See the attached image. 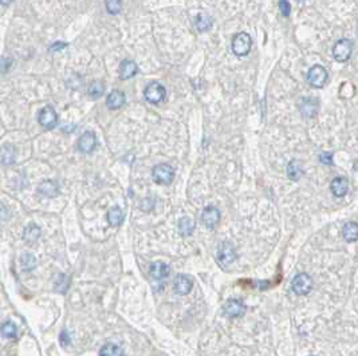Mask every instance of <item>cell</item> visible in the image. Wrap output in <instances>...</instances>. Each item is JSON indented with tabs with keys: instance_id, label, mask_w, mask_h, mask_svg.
<instances>
[{
	"instance_id": "1",
	"label": "cell",
	"mask_w": 358,
	"mask_h": 356,
	"mask_svg": "<svg viewBox=\"0 0 358 356\" xmlns=\"http://www.w3.org/2000/svg\"><path fill=\"white\" fill-rule=\"evenodd\" d=\"M232 51L237 56H246L250 54L252 47V39L247 32H239L232 39Z\"/></svg>"
},
{
	"instance_id": "2",
	"label": "cell",
	"mask_w": 358,
	"mask_h": 356,
	"mask_svg": "<svg viewBox=\"0 0 358 356\" xmlns=\"http://www.w3.org/2000/svg\"><path fill=\"white\" fill-rule=\"evenodd\" d=\"M314 285V281L311 279V276L305 272L302 274H298L294 279H292L291 288L294 290V294L298 295V296H306L311 292Z\"/></svg>"
},
{
	"instance_id": "3",
	"label": "cell",
	"mask_w": 358,
	"mask_h": 356,
	"mask_svg": "<svg viewBox=\"0 0 358 356\" xmlns=\"http://www.w3.org/2000/svg\"><path fill=\"white\" fill-rule=\"evenodd\" d=\"M152 177L158 185H171L174 180V169L168 163H160L153 167Z\"/></svg>"
},
{
	"instance_id": "4",
	"label": "cell",
	"mask_w": 358,
	"mask_h": 356,
	"mask_svg": "<svg viewBox=\"0 0 358 356\" xmlns=\"http://www.w3.org/2000/svg\"><path fill=\"white\" fill-rule=\"evenodd\" d=\"M144 97L149 103L158 104L167 97V90L160 82H150L144 90Z\"/></svg>"
},
{
	"instance_id": "5",
	"label": "cell",
	"mask_w": 358,
	"mask_h": 356,
	"mask_svg": "<svg viewBox=\"0 0 358 356\" xmlns=\"http://www.w3.org/2000/svg\"><path fill=\"white\" fill-rule=\"evenodd\" d=\"M329 74H327L326 69L320 65H315L309 70L307 73V82L310 86L315 87V89H322L326 85Z\"/></svg>"
},
{
	"instance_id": "6",
	"label": "cell",
	"mask_w": 358,
	"mask_h": 356,
	"mask_svg": "<svg viewBox=\"0 0 358 356\" xmlns=\"http://www.w3.org/2000/svg\"><path fill=\"white\" fill-rule=\"evenodd\" d=\"M237 259V253L235 246L228 241H224L220 244L217 249V263L222 266H227L232 264Z\"/></svg>"
},
{
	"instance_id": "7",
	"label": "cell",
	"mask_w": 358,
	"mask_h": 356,
	"mask_svg": "<svg viewBox=\"0 0 358 356\" xmlns=\"http://www.w3.org/2000/svg\"><path fill=\"white\" fill-rule=\"evenodd\" d=\"M353 52V43L349 39H341L338 40L333 47V56L337 62H346L351 56Z\"/></svg>"
},
{
	"instance_id": "8",
	"label": "cell",
	"mask_w": 358,
	"mask_h": 356,
	"mask_svg": "<svg viewBox=\"0 0 358 356\" xmlns=\"http://www.w3.org/2000/svg\"><path fill=\"white\" fill-rule=\"evenodd\" d=\"M38 122L46 130H52L58 123V114L52 106H45L42 110L39 111Z\"/></svg>"
},
{
	"instance_id": "9",
	"label": "cell",
	"mask_w": 358,
	"mask_h": 356,
	"mask_svg": "<svg viewBox=\"0 0 358 356\" xmlns=\"http://www.w3.org/2000/svg\"><path fill=\"white\" fill-rule=\"evenodd\" d=\"M246 311H247L246 304H244L243 301L237 300V299H231V300L227 301L226 304H224V307H223L224 315L228 316V318L231 319L243 316L244 313H246Z\"/></svg>"
},
{
	"instance_id": "10",
	"label": "cell",
	"mask_w": 358,
	"mask_h": 356,
	"mask_svg": "<svg viewBox=\"0 0 358 356\" xmlns=\"http://www.w3.org/2000/svg\"><path fill=\"white\" fill-rule=\"evenodd\" d=\"M77 146L79 152L85 153V154H90L97 148V137L93 132L84 133L78 139Z\"/></svg>"
},
{
	"instance_id": "11",
	"label": "cell",
	"mask_w": 358,
	"mask_h": 356,
	"mask_svg": "<svg viewBox=\"0 0 358 356\" xmlns=\"http://www.w3.org/2000/svg\"><path fill=\"white\" fill-rule=\"evenodd\" d=\"M203 224L208 229H215V226L220 221V212L215 206H207L202 213Z\"/></svg>"
},
{
	"instance_id": "12",
	"label": "cell",
	"mask_w": 358,
	"mask_h": 356,
	"mask_svg": "<svg viewBox=\"0 0 358 356\" xmlns=\"http://www.w3.org/2000/svg\"><path fill=\"white\" fill-rule=\"evenodd\" d=\"M192 288H193V280H192L191 277L187 276V275H178V276H176L173 283V289L176 294L184 296V295H188L191 292Z\"/></svg>"
},
{
	"instance_id": "13",
	"label": "cell",
	"mask_w": 358,
	"mask_h": 356,
	"mask_svg": "<svg viewBox=\"0 0 358 356\" xmlns=\"http://www.w3.org/2000/svg\"><path fill=\"white\" fill-rule=\"evenodd\" d=\"M320 108V102L315 98H303L299 103V110L302 113L303 117L313 118L315 117Z\"/></svg>"
},
{
	"instance_id": "14",
	"label": "cell",
	"mask_w": 358,
	"mask_h": 356,
	"mask_svg": "<svg viewBox=\"0 0 358 356\" xmlns=\"http://www.w3.org/2000/svg\"><path fill=\"white\" fill-rule=\"evenodd\" d=\"M149 274L156 280H163V279H167L171 275V266L163 263V261H154V263L150 264Z\"/></svg>"
},
{
	"instance_id": "15",
	"label": "cell",
	"mask_w": 358,
	"mask_h": 356,
	"mask_svg": "<svg viewBox=\"0 0 358 356\" xmlns=\"http://www.w3.org/2000/svg\"><path fill=\"white\" fill-rule=\"evenodd\" d=\"M137 73H138V66L134 60H130V59L122 60L120 65V78L121 79H130L134 75H137Z\"/></svg>"
},
{
	"instance_id": "16",
	"label": "cell",
	"mask_w": 358,
	"mask_h": 356,
	"mask_svg": "<svg viewBox=\"0 0 358 356\" xmlns=\"http://www.w3.org/2000/svg\"><path fill=\"white\" fill-rule=\"evenodd\" d=\"M15 157H16V150L11 143L3 145L0 148V165L11 166L15 163Z\"/></svg>"
},
{
	"instance_id": "17",
	"label": "cell",
	"mask_w": 358,
	"mask_h": 356,
	"mask_svg": "<svg viewBox=\"0 0 358 356\" xmlns=\"http://www.w3.org/2000/svg\"><path fill=\"white\" fill-rule=\"evenodd\" d=\"M125 94L122 93L121 90H113L108 95V100H106V106H108L110 110H118L121 109L124 104H125Z\"/></svg>"
},
{
	"instance_id": "18",
	"label": "cell",
	"mask_w": 358,
	"mask_h": 356,
	"mask_svg": "<svg viewBox=\"0 0 358 356\" xmlns=\"http://www.w3.org/2000/svg\"><path fill=\"white\" fill-rule=\"evenodd\" d=\"M331 193L335 197H344L349 191V182L345 177H335L330 183Z\"/></svg>"
},
{
	"instance_id": "19",
	"label": "cell",
	"mask_w": 358,
	"mask_h": 356,
	"mask_svg": "<svg viewBox=\"0 0 358 356\" xmlns=\"http://www.w3.org/2000/svg\"><path fill=\"white\" fill-rule=\"evenodd\" d=\"M38 193L47 198H54L59 194V186L54 181H43L38 186Z\"/></svg>"
},
{
	"instance_id": "20",
	"label": "cell",
	"mask_w": 358,
	"mask_h": 356,
	"mask_svg": "<svg viewBox=\"0 0 358 356\" xmlns=\"http://www.w3.org/2000/svg\"><path fill=\"white\" fill-rule=\"evenodd\" d=\"M41 236H42V231H41L38 225L35 224L27 225L25 231H23V239L27 244H34Z\"/></svg>"
},
{
	"instance_id": "21",
	"label": "cell",
	"mask_w": 358,
	"mask_h": 356,
	"mask_svg": "<svg viewBox=\"0 0 358 356\" xmlns=\"http://www.w3.org/2000/svg\"><path fill=\"white\" fill-rule=\"evenodd\" d=\"M342 236L349 242L357 241L358 240V224L354 221H349L342 228Z\"/></svg>"
},
{
	"instance_id": "22",
	"label": "cell",
	"mask_w": 358,
	"mask_h": 356,
	"mask_svg": "<svg viewBox=\"0 0 358 356\" xmlns=\"http://www.w3.org/2000/svg\"><path fill=\"white\" fill-rule=\"evenodd\" d=\"M124 218H125V215H124V212H122V209L120 206H113L108 211V222L111 226L121 225Z\"/></svg>"
},
{
	"instance_id": "23",
	"label": "cell",
	"mask_w": 358,
	"mask_h": 356,
	"mask_svg": "<svg viewBox=\"0 0 358 356\" xmlns=\"http://www.w3.org/2000/svg\"><path fill=\"white\" fill-rule=\"evenodd\" d=\"M302 174H303V169H302V165H301V162H299V161H296V159H292V161H290V163L287 165V176H289L290 180L291 181L301 180Z\"/></svg>"
},
{
	"instance_id": "24",
	"label": "cell",
	"mask_w": 358,
	"mask_h": 356,
	"mask_svg": "<svg viewBox=\"0 0 358 356\" xmlns=\"http://www.w3.org/2000/svg\"><path fill=\"white\" fill-rule=\"evenodd\" d=\"M193 231H195V221L192 218L183 217L178 221V232H180L181 236L188 237V236H191L193 233Z\"/></svg>"
},
{
	"instance_id": "25",
	"label": "cell",
	"mask_w": 358,
	"mask_h": 356,
	"mask_svg": "<svg viewBox=\"0 0 358 356\" xmlns=\"http://www.w3.org/2000/svg\"><path fill=\"white\" fill-rule=\"evenodd\" d=\"M195 25H196V28H197L198 31L205 32V31H208L209 28L212 27L213 19L207 14H198L197 16H196Z\"/></svg>"
},
{
	"instance_id": "26",
	"label": "cell",
	"mask_w": 358,
	"mask_h": 356,
	"mask_svg": "<svg viewBox=\"0 0 358 356\" xmlns=\"http://www.w3.org/2000/svg\"><path fill=\"white\" fill-rule=\"evenodd\" d=\"M105 93V85L101 80H94L90 83V86L87 89V94L91 99H98L101 98Z\"/></svg>"
},
{
	"instance_id": "27",
	"label": "cell",
	"mask_w": 358,
	"mask_h": 356,
	"mask_svg": "<svg viewBox=\"0 0 358 356\" xmlns=\"http://www.w3.org/2000/svg\"><path fill=\"white\" fill-rule=\"evenodd\" d=\"M100 355L102 356H120V355H125V351L121 348L117 344H113V343H108L105 344L104 347L100 351Z\"/></svg>"
},
{
	"instance_id": "28",
	"label": "cell",
	"mask_w": 358,
	"mask_h": 356,
	"mask_svg": "<svg viewBox=\"0 0 358 356\" xmlns=\"http://www.w3.org/2000/svg\"><path fill=\"white\" fill-rule=\"evenodd\" d=\"M70 287V277L67 275H59L54 283V289L61 295H65Z\"/></svg>"
},
{
	"instance_id": "29",
	"label": "cell",
	"mask_w": 358,
	"mask_h": 356,
	"mask_svg": "<svg viewBox=\"0 0 358 356\" xmlns=\"http://www.w3.org/2000/svg\"><path fill=\"white\" fill-rule=\"evenodd\" d=\"M36 266V259L35 256H32L31 253H25L23 256L21 257V268L26 272H30Z\"/></svg>"
},
{
	"instance_id": "30",
	"label": "cell",
	"mask_w": 358,
	"mask_h": 356,
	"mask_svg": "<svg viewBox=\"0 0 358 356\" xmlns=\"http://www.w3.org/2000/svg\"><path fill=\"white\" fill-rule=\"evenodd\" d=\"M0 332H2V335L6 338V339H15L17 335V328L16 325L14 324V323L7 322L4 323L3 325H2V328H0Z\"/></svg>"
},
{
	"instance_id": "31",
	"label": "cell",
	"mask_w": 358,
	"mask_h": 356,
	"mask_svg": "<svg viewBox=\"0 0 358 356\" xmlns=\"http://www.w3.org/2000/svg\"><path fill=\"white\" fill-rule=\"evenodd\" d=\"M105 7L110 15H118L122 10V0H105Z\"/></svg>"
},
{
	"instance_id": "32",
	"label": "cell",
	"mask_w": 358,
	"mask_h": 356,
	"mask_svg": "<svg viewBox=\"0 0 358 356\" xmlns=\"http://www.w3.org/2000/svg\"><path fill=\"white\" fill-rule=\"evenodd\" d=\"M279 8H281L283 16H290V14H291V4H290L289 0H281V2H279Z\"/></svg>"
},
{
	"instance_id": "33",
	"label": "cell",
	"mask_w": 358,
	"mask_h": 356,
	"mask_svg": "<svg viewBox=\"0 0 358 356\" xmlns=\"http://www.w3.org/2000/svg\"><path fill=\"white\" fill-rule=\"evenodd\" d=\"M320 159H321V162L325 163V165H333V153L331 152L322 153Z\"/></svg>"
},
{
	"instance_id": "34",
	"label": "cell",
	"mask_w": 358,
	"mask_h": 356,
	"mask_svg": "<svg viewBox=\"0 0 358 356\" xmlns=\"http://www.w3.org/2000/svg\"><path fill=\"white\" fill-rule=\"evenodd\" d=\"M59 342H61V344H62L63 347L70 346V343H71V340H70V336H69V333H67L66 331H63L62 333H61Z\"/></svg>"
},
{
	"instance_id": "35",
	"label": "cell",
	"mask_w": 358,
	"mask_h": 356,
	"mask_svg": "<svg viewBox=\"0 0 358 356\" xmlns=\"http://www.w3.org/2000/svg\"><path fill=\"white\" fill-rule=\"evenodd\" d=\"M66 46V43H63V41H56V43H54V45L50 47V51H58V50L65 49Z\"/></svg>"
},
{
	"instance_id": "36",
	"label": "cell",
	"mask_w": 358,
	"mask_h": 356,
	"mask_svg": "<svg viewBox=\"0 0 358 356\" xmlns=\"http://www.w3.org/2000/svg\"><path fill=\"white\" fill-rule=\"evenodd\" d=\"M12 3V0H0V4L2 6H10Z\"/></svg>"
},
{
	"instance_id": "37",
	"label": "cell",
	"mask_w": 358,
	"mask_h": 356,
	"mask_svg": "<svg viewBox=\"0 0 358 356\" xmlns=\"http://www.w3.org/2000/svg\"><path fill=\"white\" fill-rule=\"evenodd\" d=\"M298 2H305V0H298Z\"/></svg>"
}]
</instances>
